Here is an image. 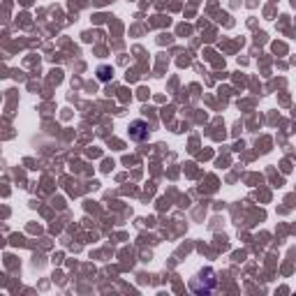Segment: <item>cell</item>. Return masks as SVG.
Wrapping results in <instances>:
<instances>
[{
	"label": "cell",
	"instance_id": "obj_1",
	"mask_svg": "<svg viewBox=\"0 0 296 296\" xmlns=\"http://www.w3.org/2000/svg\"><path fill=\"white\" fill-rule=\"evenodd\" d=\"M130 137L134 141H146L151 137V130H148V123L146 121H132L130 123Z\"/></svg>",
	"mask_w": 296,
	"mask_h": 296
},
{
	"label": "cell",
	"instance_id": "obj_2",
	"mask_svg": "<svg viewBox=\"0 0 296 296\" xmlns=\"http://www.w3.org/2000/svg\"><path fill=\"white\" fill-rule=\"evenodd\" d=\"M111 67H106V65H102V67H97V76H100V81H109L111 79Z\"/></svg>",
	"mask_w": 296,
	"mask_h": 296
}]
</instances>
